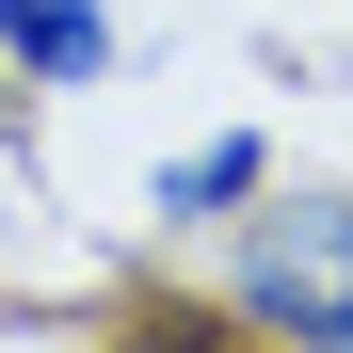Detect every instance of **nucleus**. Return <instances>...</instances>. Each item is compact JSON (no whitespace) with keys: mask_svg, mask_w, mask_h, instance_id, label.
Listing matches in <instances>:
<instances>
[{"mask_svg":"<svg viewBox=\"0 0 353 353\" xmlns=\"http://www.w3.org/2000/svg\"><path fill=\"white\" fill-rule=\"evenodd\" d=\"M257 337L289 353H353V193H289L241 225V289H225Z\"/></svg>","mask_w":353,"mask_h":353,"instance_id":"obj_1","label":"nucleus"},{"mask_svg":"<svg viewBox=\"0 0 353 353\" xmlns=\"http://www.w3.org/2000/svg\"><path fill=\"white\" fill-rule=\"evenodd\" d=\"M0 81H17V97L112 81V0H0Z\"/></svg>","mask_w":353,"mask_h":353,"instance_id":"obj_2","label":"nucleus"},{"mask_svg":"<svg viewBox=\"0 0 353 353\" xmlns=\"http://www.w3.org/2000/svg\"><path fill=\"white\" fill-rule=\"evenodd\" d=\"M257 193H273V145H257V129H209V145H176V161L145 176L161 225H241Z\"/></svg>","mask_w":353,"mask_h":353,"instance_id":"obj_3","label":"nucleus"},{"mask_svg":"<svg viewBox=\"0 0 353 353\" xmlns=\"http://www.w3.org/2000/svg\"><path fill=\"white\" fill-rule=\"evenodd\" d=\"M97 353H257V321L241 305H129Z\"/></svg>","mask_w":353,"mask_h":353,"instance_id":"obj_4","label":"nucleus"}]
</instances>
